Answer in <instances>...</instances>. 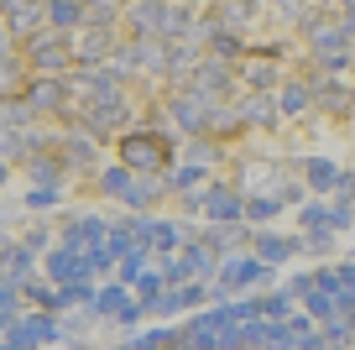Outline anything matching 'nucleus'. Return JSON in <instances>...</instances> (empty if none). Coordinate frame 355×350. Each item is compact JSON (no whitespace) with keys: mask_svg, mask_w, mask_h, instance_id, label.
<instances>
[{"mask_svg":"<svg viewBox=\"0 0 355 350\" xmlns=\"http://www.w3.org/2000/svg\"><path fill=\"white\" fill-rule=\"evenodd\" d=\"M319 6H324V11H340V6H345V0H319Z\"/></svg>","mask_w":355,"mask_h":350,"instance_id":"30","label":"nucleus"},{"mask_svg":"<svg viewBox=\"0 0 355 350\" xmlns=\"http://www.w3.org/2000/svg\"><path fill=\"white\" fill-rule=\"evenodd\" d=\"M256 314H261V319H277V324H282V319L298 314V303H293V293H272V298H256Z\"/></svg>","mask_w":355,"mask_h":350,"instance_id":"18","label":"nucleus"},{"mask_svg":"<svg viewBox=\"0 0 355 350\" xmlns=\"http://www.w3.org/2000/svg\"><path fill=\"white\" fill-rule=\"evenodd\" d=\"M0 272L11 277V283H26V277H32V251H26V246L6 251V256H0Z\"/></svg>","mask_w":355,"mask_h":350,"instance_id":"20","label":"nucleus"},{"mask_svg":"<svg viewBox=\"0 0 355 350\" xmlns=\"http://www.w3.org/2000/svg\"><path fill=\"white\" fill-rule=\"evenodd\" d=\"M21 99L32 105V115H68V110H73V89H68L58 74H42Z\"/></svg>","mask_w":355,"mask_h":350,"instance_id":"5","label":"nucleus"},{"mask_svg":"<svg viewBox=\"0 0 355 350\" xmlns=\"http://www.w3.org/2000/svg\"><path fill=\"white\" fill-rule=\"evenodd\" d=\"M47 26H84V0H42Z\"/></svg>","mask_w":355,"mask_h":350,"instance_id":"17","label":"nucleus"},{"mask_svg":"<svg viewBox=\"0 0 355 350\" xmlns=\"http://www.w3.org/2000/svg\"><path fill=\"white\" fill-rule=\"evenodd\" d=\"M235 6H245V11H256V6H261V0H235Z\"/></svg>","mask_w":355,"mask_h":350,"instance_id":"31","label":"nucleus"},{"mask_svg":"<svg viewBox=\"0 0 355 350\" xmlns=\"http://www.w3.org/2000/svg\"><path fill=\"white\" fill-rule=\"evenodd\" d=\"M199 230L193 225H173V219H152V235H146V246L152 251H173V246H189Z\"/></svg>","mask_w":355,"mask_h":350,"instance_id":"12","label":"nucleus"},{"mask_svg":"<svg viewBox=\"0 0 355 350\" xmlns=\"http://www.w3.org/2000/svg\"><path fill=\"white\" fill-rule=\"evenodd\" d=\"M204 241L220 256H230V251H241V246H251V225H245V219H225V225L214 219V230H204Z\"/></svg>","mask_w":355,"mask_h":350,"instance_id":"8","label":"nucleus"},{"mask_svg":"<svg viewBox=\"0 0 355 350\" xmlns=\"http://www.w3.org/2000/svg\"><path fill=\"white\" fill-rule=\"evenodd\" d=\"M0 340H6V345H42V340H63V329H58L53 308H47V314H16L11 329Z\"/></svg>","mask_w":355,"mask_h":350,"instance_id":"6","label":"nucleus"},{"mask_svg":"<svg viewBox=\"0 0 355 350\" xmlns=\"http://www.w3.org/2000/svg\"><path fill=\"white\" fill-rule=\"evenodd\" d=\"M26 162H32V178H37V183H58V178H63V167H58L53 157H37V152H32Z\"/></svg>","mask_w":355,"mask_h":350,"instance_id":"24","label":"nucleus"},{"mask_svg":"<svg viewBox=\"0 0 355 350\" xmlns=\"http://www.w3.org/2000/svg\"><path fill=\"white\" fill-rule=\"evenodd\" d=\"M303 183H309L313 194H334V188H340V167H334L329 157H309V162H303Z\"/></svg>","mask_w":355,"mask_h":350,"instance_id":"15","label":"nucleus"},{"mask_svg":"<svg viewBox=\"0 0 355 350\" xmlns=\"http://www.w3.org/2000/svg\"><path fill=\"white\" fill-rule=\"evenodd\" d=\"M251 251L261 256V262L282 267L293 251H298V241H288V235H277V230H251Z\"/></svg>","mask_w":355,"mask_h":350,"instance_id":"9","label":"nucleus"},{"mask_svg":"<svg viewBox=\"0 0 355 350\" xmlns=\"http://www.w3.org/2000/svg\"><path fill=\"white\" fill-rule=\"evenodd\" d=\"M6 53H11V26L0 22V58H6Z\"/></svg>","mask_w":355,"mask_h":350,"instance_id":"29","label":"nucleus"},{"mask_svg":"<svg viewBox=\"0 0 355 350\" xmlns=\"http://www.w3.org/2000/svg\"><path fill=\"white\" fill-rule=\"evenodd\" d=\"M189 162H199V167H214V162H220V152H214L209 136H189Z\"/></svg>","mask_w":355,"mask_h":350,"instance_id":"23","label":"nucleus"},{"mask_svg":"<svg viewBox=\"0 0 355 350\" xmlns=\"http://www.w3.org/2000/svg\"><path fill=\"white\" fill-rule=\"evenodd\" d=\"M235 105H241L245 126H261V131H272V126L282 121V110H277V94H272V89H245V94L235 99Z\"/></svg>","mask_w":355,"mask_h":350,"instance_id":"7","label":"nucleus"},{"mask_svg":"<svg viewBox=\"0 0 355 350\" xmlns=\"http://www.w3.org/2000/svg\"><path fill=\"white\" fill-rule=\"evenodd\" d=\"M272 11H277L288 26H298L303 16H309V0H272Z\"/></svg>","mask_w":355,"mask_h":350,"instance_id":"25","label":"nucleus"},{"mask_svg":"<svg viewBox=\"0 0 355 350\" xmlns=\"http://www.w3.org/2000/svg\"><path fill=\"white\" fill-rule=\"evenodd\" d=\"M42 241H47V235H42V225H32V230H26V241H21V246H26V251H37Z\"/></svg>","mask_w":355,"mask_h":350,"instance_id":"27","label":"nucleus"},{"mask_svg":"<svg viewBox=\"0 0 355 350\" xmlns=\"http://www.w3.org/2000/svg\"><path fill=\"white\" fill-rule=\"evenodd\" d=\"M277 110L282 115H309L313 110V84H298V78H293V84H277Z\"/></svg>","mask_w":355,"mask_h":350,"instance_id":"16","label":"nucleus"},{"mask_svg":"<svg viewBox=\"0 0 355 350\" xmlns=\"http://www.w3.org/2000/svg\"><path fill=\"white\" fill-rule=\"evenodd\" d=\"M334 16H340V26H345V32L355 37V6H345V11H334Z\"/></svg>","mask_w":355,"mask_h":350,"instance_id":"28","label":"nucleus"},{"mask_svg":"<svg viewBox=\"0 0 355 350\" xmlns=\"http://www.w3.org/2000/svg\"><path fill=\"white\" fill-rule=\"evenodd\" d=\"M115 47H110V26H89L84 32V42L73 47V63H84V68H94V63H105Z\"/></svg>","mask_w":355,"mask_h":350,"instance_id":"11","label":"nucleus"},{"mask_svg":"<svg viewBox=\"0 0 355 350\" xmlns=\"http://www.w3.org/2000/svg\"><path fill=\"white\" fill-rule=\"evenodd\" d=\"M115 22H121L115 0H84V26H115Z\"/></svg>","mask_w":355,"mask_h":350,"instance_id":"19","label":"nucleus"},{"mask_svg":"<svg viewBox=\"0 0 355 350\" xmlns=\"http://www.w3.org/2000/svg\"><path fill=\"white\" fill-rule=\"evenodd\" d=\"M0 183H6V157H0Z\"/></svg>","mask_w":355,"mask_h":350,"instance_id":"32","label":"nucleus"},{"mask_svg":"<svg viewBox=\"0 0 355 350\" xmlns=\"http://www.w3.org/2000/svg\"><path fill=\"white\" fill-rule=\"evenodd\" d=\"M121 162L131 167V173H167V162H173V136L152 131V126H136V131H125L121 142Z\"/></svg>","mask_w":355,"mask_h":350,"instance_id":"1","label":"nucleus"},{"mask_svg":"<svg viewBox=\"0 0 355 350\" xmlns=\"http://www.w3.org/2000/svg\"><path fill=\"white\" fill-rule=\"evenodd\" d=\"M100 183H105V194H115V199H121V188L131 183V167H125V162H121V167H105V173H100Z\"/></svg>","mask_w":355,"mask_h":350,"instance_id":"26","label":"nucleus"},{"mask_svg":"<svg viewBox=\"0 0 355 350\" xmlns=\"http://www.w3.org/2000/svg\"><path fill=\"white\" fill-rule=\"evenodd\" d=\"M105 230H110V225H105V219H73V225H68V235H63V246H73V251H100V246H105Z\"/></svg>","mask_w":355,"mask_h":350,"instance_id":"10","label":"nucleus"},{"mask_svg":"<svg viewBox=\"0 0 355 350\" xmlns=\"http://www.w3.org/2000/svg\"><path fill=\"white\" fill-rule=\"evenodd\" d=\"M26 58H32L37 74H68V63H73V47H68L63 37H53V32H42V26H37V32L26 37Z\"/></svg>","mask_w":355,"mask_h":350,"instance_id":"4","label":"nucleus"},{"mask_svg":"<svg viewBox=\"0 0 355 350\" xmlns=\"http://www.w3.org/2000/svg\"><path fill=\"white\" fill-rule=\"evenodd\" d=\"M272 272L277 267L272 262H261V256H220V283H214V298H230V293H241V288H266L272 283Z\"/></svg>","mask_w":355,"mask_h":350,"instance_id":"2","label":"nucleus"},{"mask_svg":"<svg viewBox=\"0 0 355 350\" xmlns=\"http://www.w3.org/2000/svg\"><path fill=\"white\" fill-rule=\"evenodd\" d=\"M277 209H282V199H277V194H251V199H245V219H251V225L272 219Z\"/></svg>","mask_w":355,"mask_h":350,"instance_id":"21","label":"nucleus"},{"mask_svg":"<svg viewBox=\"0 0 355 350\" xmlns=\"http://www.w3.org/2000/svg\"><path fill=\"white\" fill-rule=\"evenodd\" d=\"M204 173H209V167H199V162H183V167H173V173H167V183L189 194V188H199V183H204Z\"/></svg>","mask_w":355,"mask_h":350,"instance_id":"22","label":"nucleus"},{"mask_svg":"<svg viewBox=\"0 0 355 350\" xmlns=\"http://www.w3.org/2000/svg\"><path fill=\"white\" fill-rule=\"evenodd\" d=\"M183 84L199 89V94H209V99H230V89H235V63H230V58H220V53H204Z\"/></svg>","mask_w":355,"mask_h":350,"instance_id":"3","label":"nucleus"},{"mask_svg":"<svg viewBox=\"0 0 355 350\" xmlns=\"http://www.w3.org/2000/svg\"><path fill=\"white\" fill-rule=\"evenodd\" d=\"M47 272H53V283H73V277H89V262H84V251L63 246V251L47 256Z\"/></svg>","mask_w":355,"mask_h":350,"instance_id":"14","label":"nucleus"},{"mask_svg":"<svg viewBox=\"0 0 355 350\" xmlns=\"http://www.w3.org/2000/svg\"><path fill=\"white\" fill-rule=\"evenodd\" d=\"M241 78H245V89H277L282 84V74L272 68V58H266V53L241 58Z\"/></svg>","mask_w":355,"mask_h":350,"instance_id":"13","label":"nucleus"}]
</instances>
